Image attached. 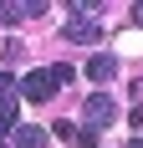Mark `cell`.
<instances>
[{
	"label": "cell",
	"instance_id": "6da1fadb",
	"mask_svg": "<svg viewBox=\"0 0 143 148\" xmlns=\"http://www.w3.org/2000/svg\"><path fill=\"white\" fill-rule=\"evenodd\" d=\"M36 15H46V0H0V26H21Z\"/></svg>",
	"mask_w": 143,
	"mask_h": 148
},
{
	"label": "cell",
	"instance_id": "7a4b0ae2",
	"mask_svg": "<svg viewBox=\"0 0 143 148\" xmlns=\"http://www.w3.org/2000/svg\"><path fill=\"white\" fill-rule=\"evenodd\" d=\"M107 123H118V102L107 97V92H92V97H87V128L102 133Z\"/></svg>",
	"mask_w": 143,
	"mask_h": 148
},
{
	"label": "cell",
	"instance_id": "3957f363",
	"mask_svg": "<svg viewBox=\"0 0 143 148\" xmlns=\"http://www.w3.org/2000/svg\"><path fill=\"white\" fill-rule=\"evenodd\" d=\"M56 72H51V66H46V72H26V82H21V92H26L31 102H51V97H56Z\"/></svg>",
	"mask_w": 143,
	"mask_h": 148
},
{
	"label": "cell",
	"instance_id": "277c9868",
	"mask_svg": "<svg viewBox=\"0 0 143 148\" xmlns=\"http://www.w3.org/2000/svg\"><path fill=\"white\" fill-rule=\"evenodd\" d=\"M61 36H67L72 46H97V41H102V26H97V21H82V15H77V21H67V26H61Z\"/></svg>",
	"mask_w": 143,
	"mask_h": 148
},
{
	"label": "cell",
	"instance_id": "5b68a950",
	"mask_svg": "<svg viewBox=\"0 0 143 148\" xmlns=\"http://www.w3.org/2000/svg\"><path fill=\"white\" fill-rule=\"evenodd\" d=\"M10 143H0V148H41L46 143V128H26V123H21V128H10Z\"/></svg>",
	"mask_w": 143,
	"mask_h": 148
},
{
	"label": "cell",
	"instance_id": "8992f818",
	"mask_svg": "<svg viewBox=\"0 0 143 148\" xmlns=\"http://www.w3.org/2000/svg\"><path fill=\"white\" fill-rule=\"evenodd\" d=\"M87 77H92V82H102V87H107V82H113V77H118V61H113V56H92V61H87Z\"/></svg>",
	"mask_w": 143,
	"mask_h": 148
},
{
	"label": "cell",
	"instance_id": "52a82bcc",
	"mask_svg": "<svg viewBox=\"0 0 143 148\" xmlns=\"http://www.w3.org/2000/svg\"><path fill=\"white\" fill-rule=\"evenodd\" d=\"M15 92H21V82H15V77H5V72H0V107H5V102H15Z\"/></svg>",
	"mask_w": 143,
	"mask_h": 148
},
{
	"label": "cell",
	"instance_id": "ba28073f",
	"mask_svg": "<svg viewBox=\"0 0 143 148\" xmlns=\"http://www.w3.org/2000/svg\"><path fill=\"white\" fill-rule=\"evenodd\" d=\"M10 128H15V102H5V107H0V138L10 133Z\"/></svg>",
	"mask_w": 143,
	"mask_h": 148
},
{
	"label": "cell",
	"instance_id": "9c48e42d",
	"mask_svg": "<svg viewBox=\"0 0 143 148\" xmlns=\"http://www.w3.org/2000/svg\"><path fill=\"white\" fill-rule=\"evenodd\" d=\"M102 133H92V128H77V148H97Z\"/></svg>",
	"mask_w": 143,
	"mask_h": 148
},
{
	"label": "cell",
	"instance_id": "30bf717a",
	"mask_svg": "<svg viewBox=\"0 0 143 148\" xmlns=\"http://www.w3.org/2000/svg\"><path fill=\"white\" fill-rule=\"evenodd\" d=\"M56 138H61V143H77V123L61 118V123H56Z\"/></svg>",
	"mask_w": 143,
	"mask_h": 148
},
{
	"label": "cell",
	"instance_id": "8fae6325",
	"mask_svg": "<svg viewBox=\"0 0 143 148\" xmlns=\"http://www.w3.org/2000/svg\"><path fill=\"white\" fill-rule=\"evenodd\" d=\"M133 26H138V31H143V5H133Z\"/></svg>",
	"mask_w": 143,
	"mask_h": 148
},
{
	"label": "cell",
	"instance_id": "7c38bea8",
	"mask_svg": "<svg viewBox=\"0 0 143 148\" xmlns=\"http://www.w3.org/2000/svg\"><path fill=\"white\" fill-rule=\"evenodd\" d=\"M128 148H143V138H133V143H128Z\"/></svg>",
	"mask_w": 143,
	"mask_h": 148
}]
</instances>
